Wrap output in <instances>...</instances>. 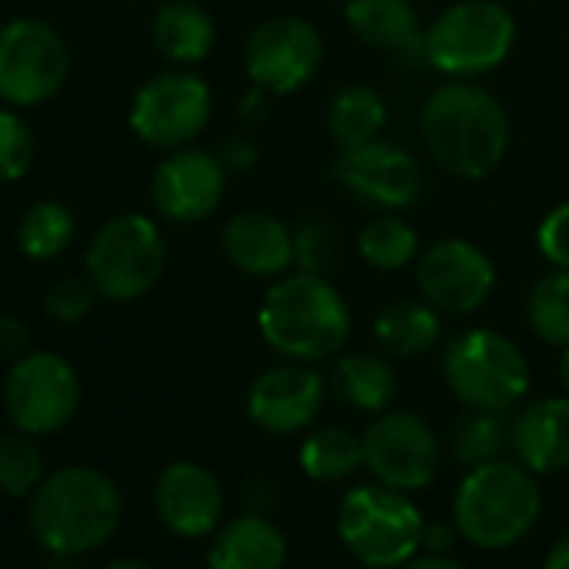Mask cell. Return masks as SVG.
I'll return each instance as SVG.
<instances>
[{
	"label": "cell",
	"instance_id": "1",
	"mask_svg": "<svg viewBox=\"0 0 569 569\" xmlns=\"http://www.w3.org/2000/svg\"><path fill=\"white\" fill-rule=\"evenodd\" d=\"M419 138L439 171L459 181H482L502 164L512 141V124L492 91L449 78L426 98Z\"/></svg>",
	"mask_w": 569,
	"mask_h": 569
},
{
	"label": "cell",
	"instance_id": "2",
	"mask_svg": "<svg viewBox=\"0 0 569 569\" xmlns=\"http://www.w3.org/2000/svg\"><path fill=\"white\" fill-rule=\"evenodd\" d=\"M258 332L278 359L319 366L346 352L352 339V309L329 274L292 268L261 296Z\"/></svg>",
	"mask_w": 569,
	"mask_h": 569
},
{
	"label": "cell",
	"instance_id": "3",
	"mask_svg": "<svg viewBox=\"0 0 569 569\" xmlns=\"http://www.w3.org/2000/svg\"><path fill=\"white\" fill-rule=\"evenodd\" d=\"M124 499L111 476L94 466L48 472L28 506V526L51 556H84L101 549L121 526Z\"/></svg>",
	"mask_w": 569,
	"mask_h": 569
},
{
	"label": "cell",
	"instance_id": "4",
	"mask_svg": "<svg viewBox=\"0 0 569 569\" xmlns=\"http://www.w3.org/2000/svg\"><path fill=\"white\" fill-rule=\"evenodd\" d=\"M542 512L539 476L516 459H496L466 469L452 496V522L459 536L476 549L516 546Z\"/></svg>",
	"mask_w": 569,
	"mask_h": 569
},
{
	"label": "cell",
	"instance_id": "5",
	"mask_svg": "<svg viewBox=\"0 0 569 569\" xmlns=\"http://www.w3.org/2000/svg\"><path fill=\"white\" fill-rule=\"evenodd\" d=\"M409 496L376 479L342 496L336 529L366 569H402L422 552L426 516Z\"/></svg>",
	"mask_w": 569,
	"mask_h": 569
},
{
	"label": "cell",
	"instance_id": "6",
	"mask_svg": "<svg viewBox=\"0 0 569 569\" xmlns=\"http://www.w3.org/2000/svg\"><path fill=\"white\" fill-rule=\"evenodd\" d=\"M516 48V18L499 0H456L426 24V68L472 81L506 64Z\"/></svg>",
	"mask_w": 569,
	"mask_h": 569
},
{
	"label": "cell",
	"instance_id": "7",
	"mask_svg": "<svg viewBox=\"0 0 569 569\" xmlns=\"http://www.w3.org/2000/svg\"><path fill=\"white\" fill-rule=\"evenodd\" d=\"M442 379L466 409L516 412L529 396V362L496 329L459 332L442 352Z\"/></svg>",
	"mask_w": 569,
	"mask_h": 569
},
{
	"label": "cell",
	"instance_id": "8",
	"mask_svg": "<svg viewBox=\"0 0 569 569\" xmlns=\"http://www.w3.org/2000/svg\"><path fill=\"white\" fill-rule=\"evenodd\" d=\"M168 248L154 218L128 211L108 218L88 244L84 271L101 299L128 306L144 299L164 274Z\"/></svg>",
	"mask_w": 569,
	"mask_h": 569
},
{
	"label": "cell",
	"instance_id": "9",
	"mask_svg": "<svg viewBox=\"0 0 569 569\" xmlns=\"http://www.w3.org/2000/svg\"><path fill=\"white\" fill-rule=\"evenodd\" d=\"M241 64L251 88L271 98H289L306 91L319 78L326 64V41L319 28L306 18L278 14L251 28Z\"/></svg>",
	"mask_w": 569,
	"mask_h": 569
},
{
	"label": "cell",
	"instance_id": "10",
	"mask_svg": "<svg viewBox=\"0 0 569 569\" xmlns=\"http://www.w3.org/2000/svg\"><path fill=\"white\" fill-rule=\"evenodd\" d=\"M71 74V51L61 31L38 18H14L0 28V101L38 108L51 101Z\"/></svg>",
	"mask_w": 569,
	"mask_h": 569
},
{
	"label": "cell",
	"instance_id": "11",
	"mask_svg": "<svg viewBox=\"0 0 569 569\" xmlns=\"http://www.w3.org/2000/svg\"><path fill=\"white\" fill-rule=\"evenodd\" d=\"M81 406L78 369L58 352H28L11 362L4 379V409L18 432H61Z\"/></svg>",
	"mask_w": 569,
	"mask_h": 569
},
{
	"label": "cell",
	"instance_id": "12",
	"mask_svg": "<svg viewBox=\"0 0 569 569\" xmlns=\"http://www.w3.org/2000/svg\"><path fill=\"white\" fill-rule=\"evenodd\" d=\"M211 88L191 68H171L148 78L131 98V131L161 151L188 148L211 121Z\"/></svg>",
	"mask_w": 569,
	"mask_h": 569
},
{
	"label": "cell",
	"instance_id": "13",
	"mask_svg": "<svg viewBox=\"0 0 569 569\" xmlns=\"http://www.w3.org/2000/svg\"><path fill=\"white\" fill-rule=\"evenodd\" d=\"M442 449L436 429L419 412L406 409L379 412L362 432L369 476L402 492H422L432 486L442 466Z\"/></svg>",
	"mask_w": 569,
	"mask_h": 569
},
{
	"label": "cell",
	"instance_id": "14",
	"mask_svg": "<svg viewBox=\"0 0 569 569\" xmlns=\"http://www.w3.org/2000/svg\"><path fill=\"white\" fill-rule=\"evenodd\" d=\"M416 289L439 316H476L496 292V264L469 238H439L416 258Z\"/></svg>",
	"mask_w": 569,
	"mask_h": 569
},
{
	"label": "cell",
	"instance_id": "15",
	"mask_svg": "<svg viewBox=\"0 0 569 569\" xmlns=\"http://www.w3.org/2000/svg\"><path fill=\"white\" fill-rule=\"evenodd\" d=\"M332 178L346 194L376 208V211H402L412 208L422 194V164L412 151L396 141H372L352 151H339L332 164Z\"/></svg>",
	"mask_w": 569,
	"mask_h": 569
},
{
	"label": "cell",
	"instance_id": "16",
	"mask_svg": "<svg viewBox=\"0 0 569 569\" xmlns=\"http://www.w3.org/2000/svg\"><path fill=\"white\" fill-rule=\"evenodd\" d=\"M326 376L306 362H278L248 386V419L268 436H299L316 426L326 406Z\"/></svg>",
	"mask_w": 569,
	"mask_h": 569
},
{
	"label": "cell",
	"instance_id": "17",
	"mask_svg": "<svg viewBox=\"0 0 569 569\" xmlns=\"http://www.w3.org/2000/svg\"><path fill=\"white\" fill-rule=\"evenodd\" d=\"M228 168L214 151L174 148L151 174V204L164 221L198 224L224 201Z\"/></svg>",
	"mask_w": 569,
	"mask_h": 569
},
{
	"label": "cell",
	"instance_id": "18",
	"mask_svg": "<svg viewBox=\"0 0 569 569\" xmlns=\"http://www.w3.org/2000/svg\"><path fill=\"white\" fill-rule=\"evenodd\" d=\"M154 512L164 529L181 539L214 536L224 516V489L208 466L181 459L158 476Z\"/></svg>",
	"mask_w": 569,
	"mask_h": 569
},
{
	"label": "cell",
	"instance_id": "19",
	"mask_svg": "<svg viewBox=\"0 0 569 569\" xmlns=\"http://www.w3.org/2000/svg\"><path fill=\"white\" fill-rule=\"evenodd\" d=\"M221 254L244 278L274 281L296 268L292 224L271 211H238L221 228Z\"/></svg>",
	"mask_w": 569,
	"mask_h": 569
},
{
	"label": "cell",
	"instance_id": "20",
	"mask_svg": "<svg viewBox=\"0 0 569 569\" xmlns=\"http://www.w3.org/2000/svg\"><path fill=\"white\" fill-rule=\"evenodd\" d=\"M342 18L366 48L399 64H426V24L416 0H346Z\"/></svg>",
	"mask_w": 569,
	"mask_h": 569
},
{
	"label": "cell",
	"instance_id": "21",
	"mask_svg": "<svg viewBox=\"0 0 569 569\" xmlns=\"http://www.w3.org/2000/svg\"><path fill=\"white\" fill-rule=\"evenodd\" d=\"M512 456L536 476L569 469V396H542L516 409Z\"/></svg>",
	"mask_w": 569,
	"mask_h": 569
},
{
	"label": "cell",
	"instance_id": "22",
	"mask_svg": "<svg viewBox=\"0 0 569 569\" xmlns=\"http://www.w3.org/2000/svg\"><path fill=\"white\" fill-rule=\"evenodd\" d=\"M289 542L261 512H244L214 529L208 546V569H284Z\"/></svg>",
	"mask_w": 569,
	"mask_h": 569
},
{
	"label": "cell",
	"instance_id": "23",
	"mask_svg": "<svg viewBox=\"0 0 569 569\" xmlns=\"http://www.w3.org/2000/svg\"><path fill=\"white\" fill-rule=\"evenodd\" d=\"M214 18L194 0H164L151 18V44L174 68H194L214 51Z\"/></svg>",
	"mask_w": 569,
	"mask_h": 569
},
{
	"label": "cell",
	"instance_id": "24",
	"mask_svg": "<svg viewBox=\"0 0 569 569\" xmlns=\"http://www.w3.org/2000/svg\"><path fill=\"white\" fill-rule=\"evenodd\" d=\"M329 389L339 402H346L356 412L379 416L386 412L399 396V376L386 356L376 352H346L336 356Z\"/></svg>",
	"mask_w": 569,
	"mask_h": 569
},
{
	"label": "cell",
	"instance_id": "25",
	"mask_svg": "<svg viewBox=\"0 0 569 569\" xmlns=\"http://www.w3.org/2000/svg\"><path fill=\"white\" fill-rule=\"evenodd\" d=\"M372 336L379 349L392 359H419L432 352L442 339V316L426 299H396L389 302L376 322Z\"/></svg>",
	"mask_w": 569,
	"mask_h": 569
},
{
	"label": "cell",
	"instance_id": "26",
	"mask_svg": "<svg viewBox=\"0 0 569 569\" xmlns=\"http://www.w3.org/2000/svg\"><path fill=\"white\" fill-rule=\"evenodd\" d=\"M389 124V104L372 84H346L332 94L326 128L339 151H352L382 138Z\"/></svg>",
	"mask_w": 569,
	"mask_h": 569
},
{
	"label": "cell",
	"instance_id": "27",
	"mask_svg": "<svg viewBox=\"0 0 569 569\" xmlns=\"http://www.w3.org/2000/svg\"><path fill=\"white\" fill-rule=\"evenodd\" d=\"M446 449L466 469L506 459V452H512V412L466 409L452 422Z\"/></svg>",
	"mask_w": 569,
	"mask_h": 569
},
{
	"label": "cell",
	"instance_id": "28",
	"mask_svg": "<svg viewBox=\"0 0 569 569\" xmlns=\"http://www.w3.org/2000/svg\"><path fill=\"white\" fill-rule=\"evenodd\" d=\"M299 466L312 482H342L366 469L362 436L346 426H319L302 439Z\"/></svg>",
	"mask_w": 569,
	"mask_h": 569
},
{
	"label": "cell",
	"instance_id": "29",
	"mask_svg": "<svg viewBox=\"0 0 569 569\" xmlns=\"http://www.w3.org/2000/svg\"><path fill=\"white\" fill-rule=\"evenodd\" d=\"M419 231L399 211H376L356 238L359 258L382 274H396L419 258Z\"/></svg>",
	"mask_w": 569,
	"mask_h": 569
},
{
	"label": "cell",
	"instance_id": "30",
	"mask_svg": "<svg viewBox=\"0 0 569 569\" xmlns=\"http://www.w3.org/2000/svg\"><path fill=\"white\" fill-rule=\"evenodd\" d=\"M526 322L532 336L552 349L569 346V268H549L526 296Z\"/></svg>",
	"mask_w": 569,
	"mask_h": 569
},
{
	"label": "cell",
	"instance_id": "31",
	"mask_svg": "<svg viewBox=\"0 0 569 569\" xmlns=\"http://www.w3.org/2000/svg\"><path fill=\"white\" fill-rule=\"evenodd\" d=\"M74 241V214L61 201H34L18 224V248L31 261H54Z\"/></svg>",
	"mask_w": 569,
	"mask_h": 569
},
{
	"label": "cell",
	"instance_id": "32",
	"mask_svg": "<svg viewBox=\"0 0 569 569\" xmlns=\"http://www.w3.org/2000/svg\"><path fill=\"white\" fill-rule=\"evenodd\" d=\"M44 482V456L28 432L0 436V492L11 499H31Z\"/></svg>",
	"mask_w": 569,
	"mask_h": 569
},
{
	"label": "cell",
	"instance_id": "33",
	"mask_svg": "<svg viewBox=\"0 0 569 569\" xmlns=\"http://www.w3.org/2000/svg\"><path fill=\"white\" fill-rule=\"evenodd\" d=\"M38 144L31 124L8 104L0 108V184L21 181L34 164Z\"/></svg>",
	"mask_w": 569,
	"mask_h": 569
},
{
	"label": "cell",
	"instance_id": "34",
	"mask_svg": "<svg viewBox=\"0 0 569 569\" xmlns=\"http://www.w3.org/2000/svg\"><path fill=\"white\" fill-rule=\"evenodd\" d=\"M292 244H296V268L312 274H329L339 258V234L329 221L309 214L292 224Z\"/></svg>",
	"mask_w": 569,
	"mask_h": 569
},
{
	"label": "cell",
	"instance_id": "35",
	"mask_svg": "<svg viewBox=\"0 0 569 569\" xmlns=\"http://www.w3.org/2000/svg\"><path fill=\"white\" fill-rule=\"evenodd\" d=\"M98 289H94V281L84 274H68V278H58L51 289L44 292V312L61 322V326H74L81 319L91 316L94 302H98Z\"/></svg>",
	"mask_w": 569,
	"mask_h": 569
},
{
	"label": "cell",
	"instance_id": "36",
	"mask_svg": "<svg viewBox=\"0 0 569 569\" xmlns=\"http://www.w3.org/2000/svg\"><path fill=\"white\" fill-rule=\"evenodd\" d=\"M536 248L549 261V268H569V201L546 211L536 228Z\"/></svg>",
	"mask_w": 569,
	"mask_h": 569
},
{
	"label": "cell",
	"instance_id": "37",
	"mask_svg": "<svg viewBox=\"0 0 569 569\" xmlns=\"http://www.w3.org/2000/svg\"><path fill=\"white\" fill-rule=\"evenodd\" d=\"M28 352H31V329L21 319L0 312V359L18 362Z\"/></svg>",
	"mask_w": 569,
	"mask_h": 569
},
{
	"label": "cell",
	"instance_id": "38",
	"mask_svg": "<svg viewBox=\"0 0 569 569\" xmlns=\"http://www.w3.org/2000/svg\"><path fill=\"white\" fill-rule=\"evenodd\" d=\"M456 539H462L459 536V529H456V522H446V519H426V529H422V552H449L452 546H456Z\"/></svg>",
	"mask_w": 569,
	"mask_h": 569
},
{
	"label": "cell",
	"instance_id": "39",
	"mask_svg": "<svg viewBox=\"0 0 569 569\" xmlns=\"http://www.w3.org/2000/svg\"><path fill=\"white\" fill-rule=\"evenodd\" d=\"M218 158L224 161V168L228 171H248L251 164H254V144L248 141V138H231L221 151H218Z\"/></svg>",
	"mask_w": 569,
	"mask_h": 569
},
{
	"label": "cell",
	"instance_id": "40",
	"mask_svg": "<svg viewBox=\"0 0 569 569\" xmlns=\"http://www.w3.org/2000/svg\"><path fill=\"white\" fill-rule=\"evenodd\" d=\"M402 569H469V566L459 562V559H452L449 552H419Z\"/></svg>",
	"mask_w": 569,
	"mask_h": 569
},
{
	"label": "cell",
	"instance_id": "41",
	"mask_svg": "<svg viewBox=\"0 0 569 569\" xmlns=\"http://www.w3.org/2000/svg\"><path fill=\"white\" fill-rule=\"evenodd\" d=\"M542 569H569V532L552 542V549L546 552Z\"/></svg>",
	"mask_w": 569,
	"mask_h": 569
},
{
	"label": "cell",
	"instance_id": "42",
	"mask_svg": "<svg viewBox=\"0 0 569 569\" xmlns=\"http://www.w3.org/2000/svg\"><path fill=\"white\" fill-rule=\"evenodd\" d=\"M41 569H84V562L78 556H51Z\"/></svg>",
	"mask_w": 569,
	"mask_h": 569
},
{
	"label": "cell",
	"instance_id": "43",
	"mask_svg": "<svg viewBox=\"0 0 569 569\" xmlns=\"http://www.w3.org/2000/svg\"><path fill=\"white\" fill-rule=\"evenodd\" d=\"M104 569H154V566L144 559H134V556H121V559H111Z\"/></svg>",
	"mask_w": 569,
	"mask_h": 569
},
{
	"label": "cell",
	"instance_id": "44",
	"mask_svg": "<svg viewBox=\"0 0 569 569\" xmlns=\"http://www.w3.org/2000/svg\"><path fill=\"white\" fill-rule=\"evenodd\" d=\"M559 382H562V389H566V396H569V346H566L562 356H559Z\"/></svg>",
	"mask_w": 569,
	"mask_h": 569
}]
</instances>
